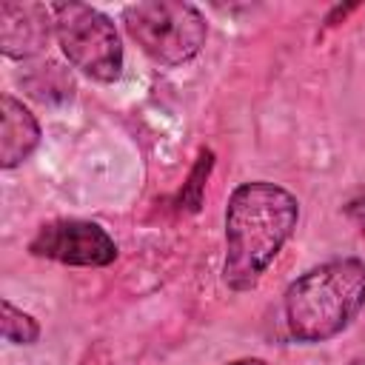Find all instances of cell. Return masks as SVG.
Listing matches in <instances>:
<instances>
[{
	"label": "cell",
	"mask_w": 365,
	"mask_h": 365,
	"mask_svg": "<svg viewBox=\"0 0 365 365\" xmlns=\"http://www.w3.org/2000/svg\"><path fill=\"white\" fill-rule=\"evenodd\" d=\"M54 37L66 60L94 83H114L123 74V40L108 14L88 3H51Z\"/></svg>",
	"instance_id": "277c9868"
},
{
	"label": "cell",
	"mask_w": 365,
	"mask_h": 365,
	"mask_svg": "<svg viewBox=\"0 0 365 365\" xmlns=\"http://www.w3.org/2000/svg\"><path fill=\"white\" fill-rule=\"evenodd\" d=\"M345 217L365 234V194H359V197H354L348 205H345Z\"/></svg>",
	"instance_id": "30bf717a"
},
{
	"label": "cell",
	"mask_w": 365,
	"mask_h": 365,
	"mask_svg": "<svg viewBox=\"0 0 365 365\" xmlns=\"http://www.w3.org/2000/svg\"><path fill=\"white\" fill-rule=\"evenodd\" d=\"M348 365H365V356H354Z\"/></svg>",
	"instance_id": "7c38bea8"
},
{
	"label": "cell",
	"mask_w": 365,
	"mask_h": 365,
	"mask_svg": "<svg viewBox=\"0 0 365 365\" xmlns=\"http://www.w3.org/2000/svg\"><path fill=\"white\" fill-rule=\"evenodd\" d=\"M123 26L140 51L165 68L194 60L208 37L202 11L185 0H143L125 6Z\"/></svg>",
	"instance_id": "3957f363"
},
{
	"label": "cell",
	"mask_w": 365,
	"mask_h": 365,
	"mask_svg": "<svg viewBox=\"0 0 365 365\" xmlns=\"http://www.w3.org/2000/svg\"><path fill=\"white\" fill-rule=\"evenodd\" d=\"M299 222V200L279 182H240L225 202L222 282L234 294L254 291Z\"/></svg>",
	"instance_id": "6da1fadb"
},
{
	"label": "cell",
	"mask_w": 365,
	"mask_h": 365,
	"mask_svg": "<svg viewBox=\"0 0 365 365\" xmlns=\"http://www.w3.org/2000/svg\"><path fill=\"white\" fill-rule=\"evenodd\" d=\"M0 308H3L0 334H3L6 342H11V345H34L40 339V325L29 311L17 308L9 297L0 299Z\"/></svg>",
	"instance_id": "9c48e42d"
},
{
	"label": "cell",
	"mask_w": 365,
	"mask_h": 365,
	"mask_svg": "<svg viewBox=\"0 0 365 365\" xmlns=\"http://www.w3.org/2000/svg\"><path fill=\"white\" fill-rule=\"evenodd\" d=\"M365 308V259L339 257L299 274L282 294L288 334L319 345L354 325Z\"/></svg>",
	"instance_id": "7a4b0ae2"
},
{
	"label": "cell",
	"mask_w": 365,
	"mask_h": 365,
	"mask_svg": "<svg viewBox=\"0 0 365 365\" xmlns=\"http://www.w3.org/2000/svg\"><path fill=\"white\" fill-rule=\"evenodd\" d=\"M54 29L51 6L40 3H0V48L11 60L40 54Z\"/></svg>",
	"instance_id": "8992f818"
},
{
	"label": "cell",
	"mask_w": 365,
	"mask_h": 365,
	"mask_svg": "<svg viewBox=\"0 0 365 365\" xmlns=\"http://www.w3.org/2000/svg\"><path fill=\"white\" fill-rule=\"evenodd\" d=\"M228 365H268V362L259 359V356H242V359H234V362H228Z\"/></svg>",
	"instance_id": "8fae6325"
},
{
	"label": "cell",
	"mask_w": 365,
	"mask_h": 365,
	"mask_svg": "<svg viewBox=\"0 0 365 365\" xmlns=\"http://www.w3.org/2000/svg\"><path fill=\"white\" fill-rule=\"evenodd\" d=\"M211 168H214V151L211 148H202L197 154V163L188 171V180L182 182V188L177 194V202H174L177 211H182V214H197L200 211L202 194H205V180H208Z\"/></svg>",
	"instance_id": "ba28073f"
},
{
	"label": "cell",
	"mask_w": 365,
	"mask_h": 365,
	"mask_svg": "<svg viewBox=\"0 0 365 365\" xmlns=\"http://www.w3.org/2000/svg\"><path fill=\"white\" fill-rule=\"evenodd\" d=\"M40 137L43 131L31 108L23 106V100L17 97L3 94L0 97V168L11 171L23 165L40 145Z\"/></svg>",
	"instance_id": "52a82bcc"
},
{
	"label": "cell",
	"mask_w": 365,
	"mask_h": 365,
	"mask_svg": "<svg viewBox=\"0 0 365 365\" xmlns=\"http://www.w3.org/2000/svg\"><path fill=\"white\" fill-rule=\"evenodd\" d=\"M29 254L71 268H106L117 259V242L100 222L51 220L29 240Z\"/></svg>",
	"instance_id": "5b68a950"
}]
</instances>
